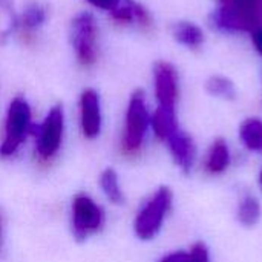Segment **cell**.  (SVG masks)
<instances>
[{
    "mask_svg": "<svg viewBox=\"0 0 262 262\" xmlns=\"http://www.w3.org/2000/svg\"><path fill=\"white\" fill-rule=\"evenodd\" d=\"M216 28L227 32H253L262 26V0H216Z\"/></svg>",
    "mask_w": 262,
    "mask_h": 262,
    "instance_id": "obj_1",
    "label": "cell"
},
{
    "mask_svg": "<svg viewBox=\"0 0 262 262\" xmlns=\"http://www.w3.org/2000/svg\"><path fill=\"white\" fill-rule=\"evenodd\" d=\"M69 41L78 64L92 68L100 57V26L89 11L75 14L69 25Z\"/></svg>",
    "mask_w": 262,
    "mask_h": 262,
    "instance_id": "obj_2",
    "label": "cell"
},
{
    "mask_svg": "<svg viewBox=\"0 0 262 262\" xmlns=\"http://www.w3.org/2000/svg\"><path fill=\"white\" fill-rule=\"evenodd\" d=\"M32 129V112L23 97H14L8 106L5 118V134L0 144V157H12Z\"/></svg>",
    "mask_w": 262,
    "mask_h": 262,
    "instance_id": "obj_3",
    "label": "cell"
},
{
    "mask_svg": "<svg viewBox=\"0 0 262 262\" xmlns=\"http://www.w3.org/2000/svg\"><path fill=\"white\" fill-rule=\"evenodd\" d=\"M150 126V114L143 91H135L127 103L124 118V134L121 138V150L126 155H135L143 147L146 132Z\"/></svg>",
    "mask_w": 262,
    "mask_h": 262,
    "instance_id": "obj_4",
    "label": "cell"
},
{
    "mask_svg": "<svg viewBox=\"0 0 262 262\" xmlns=\"http://www.w3.org/2000/svg\"><path fill=\"white\" fill-rule=\"evenodd\" d=\"M172 201L173 193L169 187H160L149 198V201L141 207L134 221V230L140 239L147 241L158 235L172 207Z\"/></svg>",
    "mask_w": 262,
    "mask_h": 262,
    "instance_id": "obj_5",
    "label": "cell"
},
{
    "mask_svg": "<svg viewBox=\"0 0 262 262\" xmlns=\"http://www.w3.org/2000/svg\"><path fill=\"white\" fill-rule=\"evenodd\" d=\"M64 132V111L61 104L52 106L37 129L35 152L40 161H51L60 150Z\"/></svg>",
    "mask_w": 262,
    "mask_h": 262,
    "instance_id": "obj_6",
    "label": "cell"
},
{
    "mask_svg": "<svg viewBox=\"0 0 262 262\" xmlns=\"http://www.w3.org/2000/svg\"><path fill=\"white\" fill-rule=\"evenodd\" d=\"M104 224L101 207L88 195L78 193L72 200V233L75 239L84 241L97 233Z\"/></svg>",
    "mask_w": 262,
    "mask_h": 262,
    "instance_id": "obj_7",
    "label": "cell"
},
{
    "mask_svg": "<svg viewBox=\"0 0 262 262\" xmlns=\"http://www.w3.org/2000/svg\"><path fill=\"white\" fill-rule=\"evenodd\" d=\"M154 89L160 107L177 109L180 98V78L172 63L160 60L154 64Z\"/></svg>",
    "mask_w": 262,
    "mask_h": 262,
    "instance_id": "obj_8",
    "label": "cell"
},
{
    "mask_svg": "<svg viewBox=\"0 0 262 262\" xmlns=\"http://www.w3.org/2000/svg\"><path fill=\"white\" fill-rule=\"evenodd\" d=\"M80 109V127L81 134L88 140H94L101 132L103 115H101V101L95 89L86 88L80 94L78 100Z\"/></svg>",
    "mask_w": 262,
    "mask_h": 262,
    "instance_id": "obj_9",
    "label": "cell"
},
{
    "mask_svg": "<svg viewBox=\"0 0 262 262\" xmlns=\"http://www.w3.org/2000/svg\"><path fill=\"white\" fill-rule=\"evenodd\" d=\"M109 17L115 25L124 28L132 26L144 32H149L154 28L152 14L137 0H121L120 5L109 12Z\"/></svg>",
    "mask_w": 262,
    "mask_h": 262,
    "instance_id": "obj_10",
    "label": "cell"
},
{
    "mask_svg": "<svg viewBox=\"0 0 262 262\" xmlns=\"http://www.w3.org/2000/svg\"><path fill=\"white\" fill-rule=\"evenodd\" d=\"M45 21H46L45 6L37 2H31L18 15H14L12 29L25 43H29L31 40H34L35 32L45 25Z\"/></svg>",
    "mask_w": 262,
    "mask_h": 262,
    "instance_id": "obj_11",
    "label": "cell"
},
{
    "mask_svg": "<svg viewBox=\"0 0 262 262\" xmlns=\"http://www.w3.org/2000/svg\"><path fill=\"white\" fill-rule=\"evenodd\" d=\"M169 147V152L175 161V164L184 172V173H189L193 167V163H195V157H196V147H195V143H193V138L178 129L172 137H169L166 141H164Z\"/></svg>",
    "mask_w": 262,
    "mask_h": 262,
    "instance_id": "obj_12",
    "label": "cell"
},
{
    "mask_svg": "<svg viewBox=\"0 0 262 262\" xmlns=\"http://www.w3.org/2000/svg\"><path fill=\"white\" fill-rule=\"evenodd\" d=\"M150 127L154 129L155 137L164 143L169 137H172L180 129L177 109H166L157 106L155 112L150 115Z\"/></svg>",
    "mask_w": 262,
    "mask_h": 262,
    "instance_id": "obj_13",
    "label": "cell"
},
{
    "mask_svg": "<svg viewBox=\"0 0 262 262\" xmlns=\"http://www.w3.org/2000/svg\"><path fill=\"white\" fill-rule=\"evenodd\" d=\"M230 164V149L229 144L226 143V140L223 138H216L206 155V161H204V167L206 172L210 175H220L223 172L227 170Z\"/></svg>",
    "mask_w": 262,
    "mask_h": 262,
    "instance_id": "obj_14",
    "label": "cell"
},
{
    "mask_svg": "<svg viewBox=\"0 0 262 262\" xmlns=\"http://www.w3.org/2000/svg\"><path fill=\"white\" fill-rule=\"evenodd\" d=\"M172 37L189 49H200L204 45L203 29L192 21H177L172 25Z\"/></svg>",
    "mask_w": 262,
    "mask_h": 262,
    "instance_id": "obj_15",
    "label": "cell"
},
{
    "mask_svg": "<svg viewBox=\"0 0 262 262\" xmlns=\"http://www.w3.org/2000/svg\"><path fill=\"white\" fill-rule=\"evenodd\" d=\"M239 138L243 144L253 152H262V120L247 118L239 127Z\"/></svg>",
    "mask_w": 262,
    "mask_h": 262,
    "instance_id": "obj_16",
    "label": "cell"
},
{
    "mask_svg": "<svg viewBox=\"0 0 262 262\" xmlns=\"http://www.w3.org/2000/svg\"><path fill=\"white\" fill-rule=\"evenodd\" d=\"M261 204L256 196L253 195H246L238 207V221L244 227H253L259 223L261 220Z\"/></svg>",
    "mask_w": 262,
    "mask_h": 262,
    "instance_id": "obj_17",
    "label": "cell"
},
{
    "mask_svg": "<svg viewBox=\"0 0 262 262\" xmlns=\"http://www.w3.org/2000/svg\"><path fill=\"white\" fill-rule=\"evenodd\" d=\"M100 186L106 195V198L114 204H123L124 203V193L120 186V180L117 172L112 167H107L100 175Z\"/></svg>",
    "mask_w": 262,
    "mask_h": 262,
    "instance_id": "obj_18",
    "label": "cell"
},
{
    "mask_svg": "<svg viewBox=\"0 0 262 262\" xmlns=\"http://www.w3.org/2000/svg\"><path fill=\"white\" fill-rule=\"evenodd\" d=\"M206 91L216 98L221 100H235L236 98V88L233 81L224 75H212L206 81Z\"/></svg>",
    "mask_w": 262,
    "mask_h": 262,
    "instance_id": "obj_19",
    "label": "cell"
},
{
    "mask_svg": "<svg viewBox=\"0 0 262 262\" xmlns=\"http://www.w3.org/2000/svg\"><path fill=\"white\" fill-rule=\"evenodd\" d=\"M160 262H210V256L206 244L196 243L190 252H173Z\"/></svg>",
    "mask_w": 262,
    "mask_h": 262,
    "instance_id": "obj_20",
    "label": "cell"
},
{
    "mask_svg": "<svg viewBox=\"0 0 262 262\" xmlns=\"http://www.w3.org/2000/svg\"><path fill=\"white\" fill-rule=\"evenodd\" d=\"M91 6L100 9V11H106V12H111L114 11L121 0H86Z\"/></svg>",
    "mask_w": 262,
    "mask_h": 262,
    "instance_id": "obj_21",
    "label": "cell"
},
{
    "mask_svg": "<svg viewBox=\"0 0 262 262\" xmlns=\"http://www.w3.org/2000/svg\"><path fill=\"white\" fill-rule=\"evenodd\" d=\"M252 41L255 45V49L258 51V54L262 57V26L252 32Z\"/></svg>",
    "mask_w": 262,
    "mask_h": 262,
    "instance_id": "obj_22",
    "label": "cell"
},
{
    "mask_svg": "<svg viewBox=\"0 0 262 262\" xmlns=\"http://www.w3.org/2000/svg\"><path fill=\"white\" fill-rule=\"evenodd\" d=\"M259 183H261V186H262V170H261V175H259Z\"/></svg>",
    "mask_w": 262,
    "mask_h": 262,
    "instance_id": "obj_23",
    "label": "cell"
}]
</instances>
